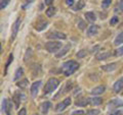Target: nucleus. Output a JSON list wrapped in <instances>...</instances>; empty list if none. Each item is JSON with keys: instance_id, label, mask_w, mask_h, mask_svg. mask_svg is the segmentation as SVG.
Here are the masks:
<instances>
[{"instance_id": "29", "label": "nucleus", "mask_w": 123, "mask_h": 115, "mask_svg": "<svg viewBox=\"0 0 123 115\" xmlns=\"http://www.w3.org/2000/svg\"><path fill=\"white\" fill-rule=\"evenodd\" d=\"M9 1H10V0H1V3H0V8H1V9H4L5 7L8 5Z\"/></svg>"}, {"instance_id": "1", "label": "nucleus", "mask_w": 123, "mask_h": 115, "mask_svg": "<svg viewBox=\"0 0 123 115\" xmlns=\"http://www.w3.org/2000/svg\"><path fill=\"white\" fill-rule=\"evenodd\" d=\"M79 68V64L76 62L75 60H69L66 61L63 66H62V71L64 72V74L66 76H70Z\"/></svg>"}, {"instance_id": "21", "label": "nucleus", "mask_w": 123, "mask_h": 115, "mask_svg": "<svg viewBox=\"0 0 123 115\" xmlns=\"http://www.w3.org/2000/svg\"><path fill=\"white\" fill-rule=\"evenodd\" d=\"M122 43H123V31H122L121 33H119V35L116 37V39H115V41H114V44L116 45V46L120 45Z\"/></svg>"}, {"instance_id": "26", "label": "nucleus", "mask_w": 123, "mask_h": 115, "mask_svg": "<svg viewBox=\"0 0 123 115\" xmlns=\"http://www.w3.org/2000/svg\"><path fill=\"white\" fill-rule=\"evenodd\" d=\"M47 25H48V22H47V21H43L42 24L38 25L35 29H36L37 31H42V30H44V29L46 28V26H47Z\"/></svg>"}, {"instance_id": "17", "label": "nucleus", "mask_w": 123, "mask_h": 115, "mask_svg": "<svg viewBox=\"0 0 123 115\" xmlns=\"http://www.w3.org/2000/svg\"><path fill=\"white\" fill-rule=\"evenodd\" d=\"M21 98H26L23 94H20V93H15L14 96H13V98H12V101H14L15 103V108H18V105H20V102H21Z\"/></svg>"}, {"instance_id": "37", "label": "nucleus", "mask_w": 123, "mask_h": 115, "mask_svg": "<svg viewBox=\"0 0 123 115\" xmlns=\"http://www.w3.org/2000/svg\"><path fill=\"white\" fill-rule=\"evenodd\" d=\"M74 1H75V0H66V4L68 6H73V4H74Z\"/></svg>"}, {"instance_id": "3", "label": "nucleus", "mask_w": 123, "mask_h": 115, "mask_svg": "<svg viewBox=\"0 0 123 115\" xmlns=\"http://www.w3.org/2000/svg\"><path fill=\"white\" fill-rule=\"evenodd\" d=\"M62 48V43L61 42H55V41H51V42H47L45 44V49L50 53H55Z\"/></svg>"}, {"instance_id": "14", "label": "nucleus", "mask_w": 123, "mask_h": 115, "mask_svg": "<svg viewBox=\"0 0 123 115\" xmlns=\"http://www.w3.org/2000/svg\"><path fill=\"white\" fill-rule=\"evenodd\" d=\"M70 48H71V45L70 44H68V45H66L65 47H63L62 48V50L60 51V52H57L56 54H55V57L56 58H61V57H63L66 53H68V51L70 50Z\"/></svg>"}, {"instance_id": "10", "label": "nucleus", "mask_w": 123, "mask_h": 115, "mask_svg": "<svg viewBox=\"0 0 123 115\" xmlns=\"http://www.w3.org/2000/svg\"><path fill=\"white\" fill-rule=\"evenodd\" d=\"M117 62H113V63H110V64H106V65H103L101 67L104 71H107V72H110V71H113L117 68Z\"/></svg>"}, {"instance_id": "40", "label": "nucleus", "mask_w": 123, "mask_h": 115, "mask_svg": "<svg viewBox=\"0 0 123 115\" xmlns=\"http://www.w3.org/2000/svg\"><path fill=\"white\" fill-rule=\"evenodd\" d=\"M34 115H39V114H34Z\"/></svg>"}, {"instance_id": "4", "label": "nucleus", "mask_w": 123, "mask_h": 115, "mask_svg": "<svg viewBox=\"0 0 123 115\" xmlns=\"http://www.w3.org/2000/svg\"><path fill=\"white\" fill-rule=\"evenodd\" d=\"M12 110V102L7 99H3L2 101V111H4L6 115H11Z\"/></svg>"}, {"instance_id": "12", "label": "nucleus", "mask_w": 123, "mask_h": 115, "mask_svg": "<svg viewBox=\"0 0 123 115\" xmlns=\"http://www.w3.org/2000/svg\"><path fill=\"white\" fill-rule=\"evenodd\" d=\"M50 107H51V103L48 102V101H46V102H43L40 105V110H41V112L43 114H46L48 112V110L50 109Z\"/></svg>"}, {"instance_id": "34", "label": "nucleus", "mask_w": 123, "mask_h": 115, "mask_svg": "<svg viewBox=\"0 0 123 115\" xmlns=\"http://www.w3.org/2000/svg\"><path fill=\"white\" fill-rule=\"evenodd\" d=\"M115 55H117V56H121V55H123V46H122V47H120L119 49H117L116 51H115Z\"/></svg>"}, {"instance_id": "30", "label": "nucleus", "mask_w": 123, "mask_h": 115, "mask_svg": "<svg viewBox=\"0 0 123 115\" xmlns=\"http://www.w3.org/2000/svg\"><path fill=\"white\" fill-rule=\"evenodd\" d=\"M78 28L80 30H84V29L86 28V22L84 21H82V20H80L78 21Z\"/></svg>"}, {"instance_id": "19", "label": "nucleus", "mask_w": 123, "mask_h": 115, "mask_svg": "<svg viewBox=\"0 0 123 115\" xmlns=\"http://www.w3.org/2000/svg\"><path fill=\"white\" fill-rule=\"evenodd\" d=\"M110 56H111L110 52H101V53H98V54H97L95 58H97L98 60H105L107 58H109Z\"/></svg>"}, {"instance_id": "13", "label": "nucleus", "mask_w": 123, "mask_h": 115, "mask_svg": "<svg viewBox=\"0 0 123 115\" xmlns=\"http://www.w3.org/2000/svg\"><path fill=\"white\" fill-rule=\"evenodd\" d=\"M113 89H114V91L116 92V93H119V92H120V91L123 89V78H119L117 82L114 84Z\"/></svg>"}, {"instance_id": "20", "label": "nucleus", "mask_w": 123, "mask_h": 115, "mask_svg": "<svg viewBox=\"0 0 123 115\" xmlns=\"http://www.w3.org/2000/svg\"><path fill=\"white\" fill-rule=\"evenodd\" d=\"M90 100V104L91 105H94V106H98L103 103V99L99 98V97H93V98H89Z\"/></svg>"}, {"instance_id": "15", "label": "nucleus", "mask_w": 123, "mask_h": 115, "mask_svg": "<svg viewBox=\"0 0 123 115\" xmlns=\"http://www.w3.org/2000/svg\"><path fill=\"white\" fill-rule=\"evenodd\" d=\"M98 26L97 25L90 26L89 28H88V30H87V36L91 37V36L97 35V34H98Z\"/></svg>"}, {"instance_id": "5", "label": "nucleus", "mask_w": 123, "mask_h": 115, "mask_svg": "<svg viewBox=\"0 0 123 115\" xmlns=\"http://www.w3.org/2000/svg\"><path fill=\"white\" fill-rule=\"evenodd\" d=\"M71 102L72 101H71V98L70 97L66 98L63 102L59 103V104L55 106V111H56V112H62V111H64L65 109H66V107H68L69 105L71 104Z\"/></svg>"}, {"instance_id": "18", "label": "nucleus", "mask_w": 123, "mask_h": 115, "mask_svg": "<svg viewBox=\"0 0 123 115\" xmlns=\"http://www.w3.org/2000/svg\"><path fill=\"white\" fill-rule=\"evenodd\" d=\"M84 16L86 17V21H90V22H93V21H95V20H97V15H95L94 12H92V11H88V12H85Z\"/></svg>"}, {"instance_id": "32", "label": "nucleus", "mask_w": 123, "mask_h": 115, "mask_svg": "<svg viewBox=\"0 0 123 115\" xmlns=\"http://www.w3.org/2000/svg\"><path fill=\"white\" fill-rule=\"evenodd\" d=\"M118 21H119V18L117 16H113L112 18H111V21H110V25L111 26H115Z\"/></svg>"}, {"instance_id": "9", "label": "nucleus", "mask_w": 123, "mask_h": 115, "mask_svg": "<svg viewBox=\"0 0 123 115\" xmlns=\"http://www.w3.org/2000/svg\"><path fill=\"white\" fill-rule=\"evenodd\" d=\"M107 106L109 109H115V108H117V107L123 106V101H121L120 99H113V100H111L108 103Z\"/></svg>"}, {"instance_id": "33", "label": "nucleus", "mask_w": 123, "mask_h": 115, "mask_svg": "<svg viewBox=\"0 0 123 115\" xmlns=\"http://www.w3.org/2000/svg\"><path fill=\"white\" fill-rule=\"evenodd\" d=\"M12 60H13V55L10 54L9 57H8V60H7V62H6V64H5V68H6V69H7V67L9 66V64L11 63V61H12Z\"/></svg>"}, {"instance_id": "35", "label": "nucleus", "mask_w": 123, "mask_h": 115, "mask_svg": "<svg viewBox=\"0 0 123 115\" xmlns=\"http://www.w3.org/2000/svg\"><path fill=\"white\" fill-rule=\"evenodd\" d=\"M71 115H85V112L83 110H76Z\"/></svg>"}, {"instance_id": "8", "label": "nucleus", "mask_w": 123, "mask_h": 115, "mask_svg": "<svg viewBox=\"0 0 123 115\" xmlns=\"http://www.w3.org/2000/svg\"><path fill=\"white\" fill-rule=\"evenodd\" d=\"M41 84H42L41 80H37V82L32 84V86H31V89H30V92H31V95H32V97H36V96H37Z\"/></svg>"}, {"instance_id": "2", "label": "nucleus", "mask_w": 123, "mask_h": 115, "mask_svg": "<svg viewBox=\"0 0 123 115\" xmlns=\"http://www.w3.org/2000/svg\"><path fill=\"white\" fill-rule=\"evenodd\" d=\"M60 85V80L55 78H50L48 80H47V83H46V85L44 87V94H50L52 93L53 91H55L57 86Z\"/></svg>"}, {"instance_id": "22", "label": "nucleus", "mask_w": 123, "mask_h": 115, "mask_svg": "<svg viewBox=\"0 0 123 115\" xmlns=\"http://www.w3.org/2000/svg\"><path fill=\"white\" fill-rule=\"evenodd\" d=\"M23 73H24V69H23L22 67L18 68L17 71H15L14 73V78H13V80H18V78H21V76L23 75Z\"/></svg>"}, {"instance_id": "28", "label": "nucleus", "mask_w": 123, "mask_h": 115, "mask_svg": "<svg viewBox=\"0 0 123 115\" xmlns=\"http://www.w3.org/2000/svg\"><path fill=\"white\" fill-rule=\"evenodd\" d=\"M83 7H84V2L82 1V0H79L78 4L74 7V10H80V9H82Z\"/></svg>"}, {"instance_id": "16", "label": "nucleus", "mask_w": 123, "mask_h": 115, "mask_svg": "<svg viewBox=\"0 0 123 115\" xmlns=\"http://www.w3.org/2000/svg\"><path fill=\"white\" fill-rule=\"evenodd\" d=\"M90 103V100H89V98H82V99H79V100H77L76 101V106H80V107H84V106H86L88 105Z\"/></svg>"}, {"instance_id": "23", "label": "nucleus", "mask_w": 123, "mask_h": 115, "mask_svg": "<svg viewBox=\"0 0 123 115\" xmlns=\"http://www.w3.org/2000/svg\"><path fill=\"white\" fill-rule=\"evenodd\" d=\"M55 12H56V9L55 7H49L48 9H46V15H47L48 17L53 16V15L55 14Z\"/></svg>"}, {"instance_id": "31", "label": "nucleus", "mask_w": 123, "mask_h": 115, "mask_svg": "<svg viewBox=\"0 0 123 115\" xmlns=\"http://www.w3.org/2000/svg\"><path fill=\"white\" fill-rule=\"evenodd\" d=\"M98 114H99V110H98V109H91V110L87 111L86 115H98Z\"/></svg>"}, {"instance_id": "25", "label": "nucleus", "mask_w": 123, "mask_h": 115, "mask_svg": "<svg viewBox=\"0 0 123 115\" xmlns=\"http://www.w3.org/2000/svg\"><path fill=\"white\" fill-rule=\"evenodd\" d=\"M111 3H112V0H103V2H102V8H104V9L108 8V7L111 5Z\"/></svg>"}, {"instance_id": "11", "label": "nucleus", "mask_w": 123, "mask_h": 115, "mask_svg": "<svg viewBox=\"0 0 123 115\" xmlns=\"http://www.w3.org/2000/svg\"><path fill=\"white\" fill-rule=\"evenodd\" d=\"M106 90V87L105 86H98V87H95L93 88L91 91H90V94L93 95V96H97V95H101L103 94Z\"/></svg>"}, {"instance_id": "7", "label": "nucleus", "mask_w": 123, "mask_h": 115, "mask_svg": "<svg viewBox=\"0 0 123 115\" xmlns=\"http://www.w3.org/2000/svg\"><path fill=\"white\" fill-rule=\"evenodd\" d=\"M21 22H22V20L21 18H18V20L14 21V24L12 25V30H11V39L12 40L18 35V29H20V26H21Z\"/></svg>"}, {"instance_id": "6", "label": "nucleus", "mask_w": 123, "mask_h": 115, "mask_svg": "<svg viewBox=\"0 0 123 115\" xmlns=\"http://www.w3.org/2000/svg\"><path fill=\"white\" fill-rule=\"evenodd\" d=\"M47 38L50 40H65L67 36L64 33H61V32H51L47 35Z\"/></svg>"}, {"instance_id": "38", "label": "nucleus", "mask_w": 123, "mask_h": 115, "mask_svg": "<svg viewBox=\"0 0 123 115\" xmlns=\"http://www.w3.org/2000/svg\"><path fill=\"white\" fill-rule=\"evenodd\" d=\"M119 9L121 12H123V0H120V2H119Z\"/></svg>"}, {"instance_id": "36", "label": "nucleus", "mask_w": 123, "mask_h": 115, "mask_svg": "<svg viewBox=\"0 0 123 115\" xmlns=\"http://www.w3.org/2000/svg\"><path fill=\"white\" fill-rule=\"evenodd\" d=\"M18 115H27V110L26 108H22L20 110V112H18Z\"/></svg>"}, {"instance_id": "39", "label": "nucleus", "mask_w": 123, "mask_h": 115, "mask_svg": "<svg viewBox=\"0 0 123 115\" xmlns=\"http://www.w3.org/2000/svg\"><path fill=\"white\" fill-rule=\"evenodd\" d=\"M53 1H55V0H45L44 2H45V4H46V5H51Z\"/></svg>"}, {"instance_id": "27", "label": "nucleus", "mask_w": 123, "mask_h": 115, "mask_svg": "<svg viewBox=\"0 0 123 115\" xmlns=\"http://www.w3.org/2000/svg\"><path fill=\"white\" fill-rule=\"evenodd\" d=\"M86 55H87V51L85 49H82V50H80L77 53V57H78V58H83V57H85Z\"/></svg>"}, {"instance_id": "24", "label": "nucleus", "mask_w": 123, "mask_h": 115, "mask_svg": "<svg viewBox=\"0 0 123 115\" xmlns=\"http://www.w3.org/2000/svg\"><path fill=\"white\" fill-rule=\"evenodd\" d=\"M18 87H20L21 89H24V88H26L27 86H28V79L25 78V79H23V80H20L18 84Z\"/></svg>"}]
</instances>
